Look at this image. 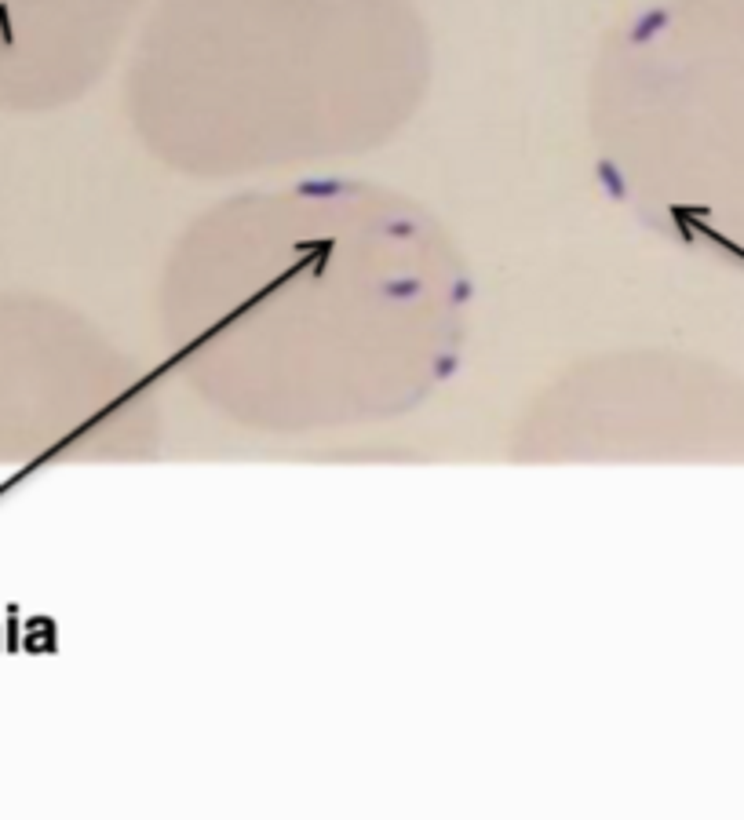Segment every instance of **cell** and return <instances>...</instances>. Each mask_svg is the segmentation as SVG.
Segmentation results:
<instances>
[{
	"instance_id": "obj_1",
	"label": "cell",
	"mask_w": 744,
	"mask_h": 820,
	"mask_svg": "<svg viewBox=\"0 0 744 820\" xmlns=\"http://www.w3.org/2000/svg\"><path fill=\"white\" fill-rule=\"evenodd\" d=\"M620 106L639 161L712 175L701 205L744 194V0H661L631 22Z\"/></svg>"
},
{
	"instance_id": "obj_2",
	"label": "cell",
	"mask_w": 744,
	"mask_h": 820,
	"mask_svg": "<svg viewBox=\"0 0 744 820\" xmlns=\"http://www.w3.org/2000/svg\"><path fill=\"white\" fill-rule=\"evenodd\" d=\"M135 8L143 0H0V88L22 92L66 59L84 62Z\"/></svg>"
}]
</instances>
